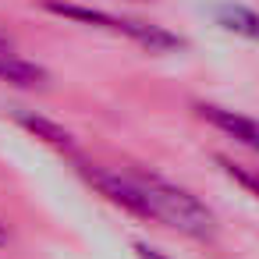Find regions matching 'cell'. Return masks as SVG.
Here are the masks:
<instances>
[{
	"label": "cell",
	"instance_id": "obj_2",
	"mask_svg": "<svg viewBox=\"0 0 259 259\" xmlns=\"http://www.w3.org/2000/svg\"><path fill=\"white\" fill-rule=\"evenodd\" d=\"M47 8L64 15V18H75V22H89V25H100V29H110V32H121V36H132L135 43H142L146 50H174L181 47V39L153 22H135V18H117V15H107V11H96V8H78V4H61V0H47Z\"/></svg>",
	"mask_w": 259,
	"mask_h": 259
},
{
	"label": "cell",
	"instance_id": "obj_7",
	"mask_svg": "<svg viewBox=\"0 0 259 259\" xmlns=\"http://www.w3.org/2000/svg\"><path fill=\"white\" fill-rule=\"evenodd\" d=\"M135 252H139V259H167L163 252H156V248H149L146 241H139V245H135Z\"/></svg>",
	"mask_w": 259,
	"mask_h": 259
},
{
	"label": "cell",
	"instance_id": "obj_4",
	"mask_svg": "<svg viewBox=\"0 0 259 259\" xmlns=\"http://www.w3.org/2000/svg\"><path fill=\"white\" fill-rule=\"evenodd\" d=\"M0 82H11V85H22V89H39L47 85V71L18 54H11L4 43H0Z\"/></svg>",
	"mask_w": 259,
	"mask_h": 259
},
{
	"label": "cell",
	"instance_id": "obj_6",
	"mask_svg": "<svg viewBox=\"0 0 259 259\" xmlns=\"http://www.w3.org/2000/svg\"><path fill=\"white\" fill-rule=\"evenodd\" d=\"M15 121L18 124H25L36 139H43V142H50L54 149H71V135L61 128V124H54V121H47L43 114H29V110H15Z\"/></svg>",
	"mask_w": 259,
	"mask_h": 259
},
{
	"label": "cell",
	"instance_id": "obj_3",
	"mask_svg": "<svg viewBox=\"0 0 259 259\" xmlns=\"http://www.w3.org/2000/svg\"><path fill=\"white\" fill-rule=\"evenodd\" d=\"M199 114H202L213 128L227 132L231 139H238L241 146H248L252 153H259V121H252V117H245V114H234V110H227V107H213V103H202Z\"/></svg>",
	"mask_w": 259,
	"mask_h": 259
},
{
	"label": "cell",
	"instance_id": "obj_5",
	"mask_svg": "<svg viewBox=\"0 0 259 259\" xmlns=\"http://www.w3.org/2000/svg\"><path fill=\"white\" fill-rule=\"evenodd\" d=\"M217 25H224L234 36H245V39L259 43V15L245 4H220L217 8Z\"/></svg>",
	"mask_w": 259,
	"mask_h": 259
},
{
	"label": "cell",
	"instance_id": "obj_8",
	"mask_svg": "<svg viewBox=\"0 0 259 259\" xmlns=\"http://www.w3.org/2000/svg\"><path fill=\"white\" fill-rule=\"evenodd\" d=\"M0 245H8V231H4V224H0Z\"/></svg>",
	"mask_w": 259,
	"mask_h": 259
},
{
	"label": "cell",
	"instance_id": "obj_1",
	"mask_svg": "<svg viewBox=\"0 0 259 259\" xmlns=\"http://www.w3.org/2000/svg\"><path fill=\"white\" fill-rule=\"evenodd\" d=\"M132 185H135V195L142 202V217L146 220H160L188 238H209L217 231V220L213 213L185 188L156 178V174H142V170H128Z\"/></svg>",
	"mask_w": 259,
	"mask_h": 259
}]
</instances>
